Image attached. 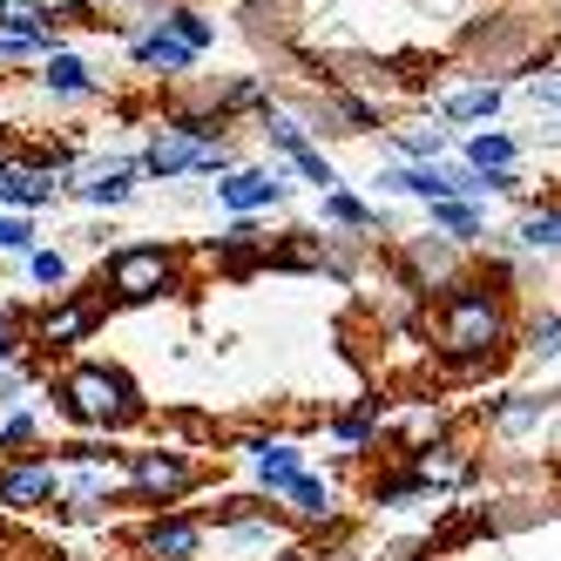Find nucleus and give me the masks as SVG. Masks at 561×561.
Wrapping results in <instances>:
<instances>
[{
  "label": "nucleus",
  "instance_id": "9d476101",
  "mask_svg": "<svg viewBox=\"0 0 561 561\" xmlns=\"http://www.w3.org/2000/svg\"><path fill=\"white\" fill-rule=\"evenodd\" d=\"M136 190H142L136 156H89L82 176L68 183V196L89 204V210H123V204H136Z\"/></svg>",
  "mask_w": 561,
  "mask_h": 561
},
{
  "label": "nucleus",
  "instance_id": "f704fd0d",
  "mask_svg": "<svg viewBox=\"0 0 561 561\" xmlns=\"http://www.w3.org/2000/svg\"><path fill=\"white\" fill-rule=\"evenodd\" d=\"M399 439H407V454H413V447H426V439H447V413H439V407L413 413L407 426H399Z\"/></svg>",
  "mask_w": 561,
  "mask_h": 561
},
{
  "label": "nucleus",
  "instance_id": "4c0bfd02",
  "mask_svg": "<svg viewBox=\"0 0 561 561\" xmlns=\"http://www.w3.org/2000/svg\"><path fill=\"white\" fill-rule=\"evenodd\" d=\"M554 136H561V129H554Z\"/></svg>",
  "mask_w": 561,
  "mask_h": 561
},
{
  "label": "nucleus",
  "instance_id": "7c9ffc66",
  "mask_svg": "<svg viewBox=\"0 0 561 561\" xmlns=\"http://www.w3.org/2000/svg\"><path fill=\"white\" fill-rule=\"evenodd\" d=\"M291 176H305L318 196H325V190H345V176H339V163H332V156L325 149H318V142H305L298 156H291Z\"/></svg>",
  "mask_w": 561,
  "mask_h": 561
},
{
  "label": "nucleus",
  "instance_id": "aec40b11",
  "mask_svg": "<svg viewBox=\"0 0 561 561\" xmlns=\"http://www.w3.org/2000/svg\"><path fill=\"white\" fill-rule=\"evenodd\" d=\"M507 237H514V244L528 251V257H548V251H561V204H535V196H528Z\"/></svg>",
  "mask_w": 561,
  "mask_h": 561
},
{
  "label": "nucleus",
  "instance_id": "c85d7f7f",
  "mask_svg": "<svg viewBox=\"0 0 561 561\" xmlns=\"http://www.w3.org/2000/svg\"><path fill=\"white\" fill-rule=\"evenodd\" d=\"M426 494H433V488H426L413 467H392V473H379L373 488H366V501H373V507H413V501H426Z\"/></svg>",
  "mask_w": 561,
  "mask_h": 561
},
{
  "label": "nucleus",
  "instance_id": "2eb2a0df",
  "mask_svg": "<svg viewBox=\"0 0 561 561\" xmlns=\"http://www.w3.org/2000/svg\"><path fill=\"white\" fill-rule=\"evenodd\" d=\"M42 95L61 102V108L95 102V95H102V75H95L82 55H75V48H55V55H42Z\"/></svg>",
  "mask_w": 561,
  "mask_h": 561
},
{
  "label": "nucleus",
  "instance_id": "0eeeda50",
  "mask_svg": "<svg viewBox=\"0 0 561 561\" xmlns=\"http://www.w3.org/2000/svg\"><path fill=\"white\" fill-rule=\"evenodd\" d=\"M61 501L55 454H8L0 460V514H42Z\"/></svg>",
  "mask_w": 561,
  "mask_h": 561
},
{
  "label": "nucleus",
  "instance_id": "cd10ccee",
  "mask_svg": "<svg viewBox=\"0 0 561 561\" xmlns=\"http://www.w3.org/2000/svg\"><path fill=\"white\" fill-rule=\"evenodd\" d=\"M156 21H163L170 34H183V42H190L196 55H210V48H217V21H210L204 8H190V0H170V8L156 14Z\"/></svg>",
  "mask_w": 561,
  "mask_h": 561
},
{
  "label": "nucleus",
  "instance_id": "dca6fc26",
  "mask_svg": "<svg viewBox=\"0 0 561 561\" xmlns=\"http://www.w3.org/2000/svg\"><path fill=\"white\" fill-rule=\"evenodd\" d=\"M298 473H311V467H305V447H298V439H285V433H271V439H264V454L251 460L257 494H264V501H285V488H291Z\"/></svg>",
  "mask_w": 561,
  "mask_h": 561
},
{
  "label": "nucleus",
  "instance_id": "f8f14e48",
  "mask_svg": "<svg viewBox=\"0 0 561 561\" xmlns=\"http://www.w3.org/2000/svg\"><path fill=\"white\" fill-rule=\"evenodd\" d=\"M507 108V82H494V75H480V82H460L433 102L439 123H454V129H494V115Z\"/></svg>",
  "mask_w": 561,
  "mask_h": 561
},
{
  "label": "nucleus",
  "instance_id": "5701e85b",
  "mask_svg": "<svg viewBox=\"0 0 561 561\" xmlns=\"http://www.w3.org/2000/svg\"><path fill=\"white\" fill-rule=\"evenodd\" d=\"M8 454H42V399L0 407V460Z\"/></svg>",
  "mask_w": 561,
  "mask_h": 561
},
{
  "label": "nucleus",
  "instance_id": "72a5a7b5",
  "mask_svg": "<svg viewBox=\"0 0 561 561\" xmlns=\"http://www.w3.org/2000/svg\"><path fill=\"white\" fill-rule=\"evenodd\" d=\"M21 358H27V318L0 311V366H21Z\"/></svg>",
  "mask_w": 561,
  "mask_h": 561
},
{
  "label": "nucleus",
  "instance_id": "e433bc0d",
  "mask_svg": "<svg viewBox=\"0 0 561 561\" xmlns=\"http://www.w3.org/2000/svg\"><path fill=\"white\" fill-rule=\"evenodd\" d=\"M271 561H318V554H311V548H291V541H285V548L271 554Z\"/></svg>",
  "mask_w": 561,
  "mask_h": 561
},
{
  "label": "nucleus",
  "instance_id": "c9c22d12",
  "mask_svg": "<svg viewBox=\"0 0 561 561\" xmlns=\"http://www.w3.org/2000/svg\"><path fill=\"white\" fill-rule=\"evenodd\" d=\"M379 561H420V541H399V548H386Z\"/></svg>",
  "mask_w": 561,
  "mask_h": 561
},
{
  "label": "nucleus",
  "instance_id": "c756f323",
  "mask_svg": "<svg viewBox=\"0 0 561 561\" xmlns=\"http://www.w3.org/2000/svg\"><path fill=\"white\" fill-rule=\"evenodd\" d=\"M27 277H34V285H42V291H68L75 285V264H68V251H55V244H42V251H27Z\"/></svg>",
  "mask_w": 561,
  "mask_h": 561
},
{
  "label": "nucleus",
  "instance_id": "9b49d317",
  "mask_svg": "<svg viewBox=\"0 0 561 561\" xmlns=\"http://www.w3.org/2000/svg\"><path fill=\"white\" fill-rule=\"evenodd\" d=\"M123 42H129V61H136L142 75H190L196 61H204V55L183 42V34H170L156 14H149V21H123Z\"/></svg>",
  "mask_w": 561,
  "mask_h": 561
},
{
  "label": "nucleus",
  "instance_id": "20e7f679",
  "mask_svg": "<svg viewBox=\"0 0 561 561\" xmlns=\"http://www.w3.org/2000/svg\"><path fill=\"white\" fill-rule=\"evenodd\" d=\"M123 480H129V501L163 514V507H183L196 488H204L210 467L196 454H183V447H142V454H123Z\"/></svg>",
  "mask_w": 561,
  "mask_h": 561
},
{
  "label": "nucleus",
  "instance_id": "bb28decb",
  "mask_svg": "<svg viewBox=\"0 0 561 561\" xmlns=\"http://www.w3.org/2000/svg\"><path fill=\"white\" fill-rule=\"evenodd\" d=\"M514 345H520V358H535V366H554V358H561V311H535V318H520Z\"/></svg>",
  "mask_w": 561,
  "mask_h": 561
},
{
  "label": "nucleus",
  "instance_id": "6ab92c4d",
  "mask_svg": "<svg viewBox=\"0 0 561 561\" xmlns=\"http://www.w3.org/2000/svg\"><path fill=\"white\" fill-rule=\"evenodd\" d=\"M426 230L454 237L460 251H473L480 237H488V204H460V196H439V204H426Z\"/></svg>",
  "mask_w": 561,
  "mask_h": 561
},
{
  "label": "nucleus",
  "instance_id": "39448f33",
  "mask_svg": "<svg viewBox=\"0 0 561 561\" xmlns=\"http://www.w3.org/2000/svg\"><path fill=\"white\" fill-rule=\"evenodd\" d=\"M102 318H108V305H102L95 291H61V298H48L42 311L27 318V345H42V352H75V345H89V339L102 332Z\"/></svg>",
  "mask_w": 561,
  "mask_h": 561
},
{
  "label": "nucleus",
  "instance_id": "473e14b6",
  "mask_svg": "<svg viewBox=\"0 0 561 561\" xmlns=\"http://www.w3.org/2000/svg\"><path fill=\"white\" fill-rule=\"evenodd\" d=\"M528 108L561 115V68H554V61H541V68L528 75Z\"/></svg>",
  "mask_w": 561,
  "mask_h": 561
},
{
  "label": "nucleus",
  "instance_id": "6e6552de",
  "mask_svg": "<svg viewBox=\"0 0 561 561\" xmlns=\"http://www.w3.org/2000/svg\"><path fill=\"white\" fill-rule=\"evenodd\" d=\"M204 548H210L204 514H183V507H163L136 528V561H204Z\"/></svg>",
  "mask_w": 561,
  "mask_h": 561
},
{
  "label": "nucleus",
  "instance_id": "f257e3e1",
  "mask_svg": "<svg viewBox=\"0 0 561 561\" xmlns=\"http://www.w3.org/2000/svg\"><path fill=\"white\" fill-rule=\"evenodd\" d=\"M514 332H520L514 298H507V285H494V277H460V285L439 291V305H433V339H439L447 358H460L467 373H488L514 345Z\"/></svg>",
  "mask_w": 561,
  "mask_h": 561
},
{
  "label": "nucleus",
  "instance_id": "a211bd4d",
  "mask_svg": "<svg viewBox=\"0 0 561 561\" xmlns=\"http://www.w3.org/2000/svg\"><path fill=\"white\" fill-rule=\"evenodd\" d=\"M277 514H291L298 528H332V520H339V488L318 480V473H298L285 488V501H277Z\"/></svg>",
  "mask_w": 561,
  "mask_h": 561
},
{
  "label": "nucleus",
  "instance_id": "a878e982",
  "mask_svg": "<svg viewBox=\"0 0 561 561\" xmlns=\"http://www.w3.org/2000/svg\"><path fill=\"white\" fill-rule=\"evenodd\" d=\"M217 257H224V271H251V264H271V244L257 237L251 217H237V224L217 237Z\"/></svg>",
  "mask_w": 561,
  "mask_h": 561
},
{
  "label": "nucleus",
  "instance_id": "393cba45",
  "mask_svg": "<svg viewBox=\"0 0 561 561\" xmlns=\"http://www.w3.org/2000/svg\"><path fill=\"white\" fill-rule=\"evenodd\" d=\"M210 108L230 115V123H237V115H264L271 108V82H264V75H230V82L210 95Z\"/></svg>",
  "mask_w": 561,
  "mask_h": 561
},
{
  "label": "nucleus",
  "instance_id": "1a4fd4ad",
  "mask_svg": "<svg viewBox=\"0 0 561 561\" xmlns=\"http://www.w3.org/2000/svg\"><path fill=\"white\" fill-rule=\"evenodd\" d=\"M399 271H407V285L413 291H454L460 277H467V251L454 244V237H439V230H426V237H407L399 244Z\"/></svg>",
  "mask_w": 561,
  "mask_h": 561
},
{
  "label": "nucleus",
  "instance_id": "f3484780",
  "mask_svg": "<svg viewBox=\"0 0 561 561\" xmlns=\"http://www.w3.org/2000/svg\"><path fill=\"white\" fill-rule=\"evenodd\" d=\"M318 217H325V224H339L345 237H386L392 230V217H386V204H366V196H358L352 183L345 190H325V196H318Z\"/></svg>",
  "mask_w": 561,
  "mask_h": 561
},
{
  "label": "nucleus",
  "instance_id": "f03ea898",
  "mask_svg": "<svg viewBox=\"0 0 561 561\" xmlns=\"http://www.w3.org/2000/svg\"><path fill=\"white\" fill-rule=\"evenodd\" d=\"M48 399H55L61 420H75L82 433H102V439H115V433H129V426L149 420L142 386L115 366V358H75V366H61L48 379Z\"/></svg>",
  "mask_w": 561,
  "mask_h": 561
},
{
  "label": "nucleus",
  "instance_id": "4468645a",
  "mask_svg": "<svg viewBox=\"0 0 561 561\" xmlns=\"http://www.w3.org/2000/svg\"><path fill=\"white\" fill-rule=\"evenodd\" d=\"M386 142H392V163H447V156L460 149V129L439 123V115H426V123L386 129Z\"/></svg>",
  "mask_w": 561,
  "mask_h": 561
},
{
  "label": "nucleus",
  "instance_id": "b1692460",
  "mask_svg": "<svg viewBox=\"0 0 561 561\" xmlns=\"http://www.w3.org/2000/svg\"><path fill=\"white\" fill-rule=\"evenodd\" d=\"M257 136H264V149L277 156V163H291V156L311 142V123H305L298 108H277V102H271V108L257 115Z\"/></svg>",
  "mask_w": 561,
  "mask_h": 561
},
{
  "label": "nucleus",
  "instance_id": "423d86ee",
  "mask_svg": "<svg viewBox=\"0 0 561 561\" xmlns=\"http://www.w3.org/2000/svg\"><path fill=\"white\" fill-rule=\"evenodd\" d=\"M224 217H264L277 204H291V163H237L230 176L210 183Z\"/></svg>",
  "mask_w": 561,
  "mask_h": 561
},
{
  "label": "nucleus",
  "instance_id": "2f4dec72",
  "mask_svg": "<svg viewBox=\"0 0 561 561\" xmlns=\"http://www.w3.org/2000/svg\"><path fill=\"white\" fill-rule=\"evenodd\" d=\"M27 251H42V230H34V217L0 210V257H27Z\"/></svg>",
  "mask_w": 561,
  "mask_h": 561
},
{
  "label": "nucleus",
  "instance_id": "412c9836",
  "mask_svg": "<svg viewBox=\"0 0 561 561\" xmlns=\"http://www.w3.org/2000/svg\"><path fill=\"white\" fill-rule=\"evenodd\" d=\"M325 433H332V447H339V454H366L373 439L386 433V399H358V407H352V413H339Z\"/></svg>",
  "mask_w": 561,
  "mask_h": 561
},
{
  "label": "nucleus",
  "instance_id": "ddd939ff",
  "mask_svg": "<svg viewBox=\"0 0 561 561\" xmlns=\"http://www.w3.org/2000/svg\"><path fill=\"white\" fill-rule=\"evenodd\" d=\"M554 413H561L554 392H501L488 407V426H494V439H535Z\"/></svg>",
  "mask_w": 561,
  "mask_h": 561
},
{
  "label": "nucleus",
  "instance_id": "4be33fe9",
  "mask_svg": "<svg viewBox=\"0 0 561 561\" xmlns=\"http://www.w3.org/2000/svg\"><path fill=\"white\" fill-rule=\"evenodd\" d=\"M460 163H473V170H520V142L507 129H460Z\"/></svg>",
  "mask_w": 561,
  "mask_h": 561
},
{
  "label": "nucleus",
  "instance_id": "7ed1b4c3",
  "mask_svg": "<svg viewBox=\"0 0 561 561\" xmlns=\"http://www.w3.org/2000/svg\"><path fill=\"white\" fill-rule=\"evenodd\" d=\"M102 305H163L183 291V251L176 244H115L102 264H95V285H89Z\"/></svg>",
  "mask_w": 561,
  "mask_h": 561
}]
</instances>
